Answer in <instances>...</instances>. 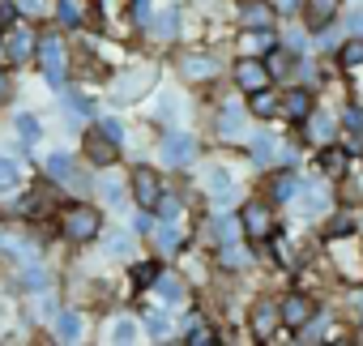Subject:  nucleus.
<instances>
[{
	"label": "nucleus",
	"mask_w": 363,
	"mask_h": 346,
	"mask_svg": "<svg viewBox=\"0 0 363 346\" xmlns=\"http://www.w3.org/2000/svg\"><path fill=\"white\" fill-rule=\"evenodd\" d=\"M329 252H333V269L342 274V282L346 286H359L363 282V244H359V235L350 231V235L329 240Z\"/></svg>",
	"instance_id": "obj_1"
},
{
	"label": "nucleus",
	"mask_w": 363,
	"mask_h": 346,
	"mask_svg": "<svg viewBox=\"0 0 363 346\" xmlns=\"http://www.w3.org/2000/svg\"><path fill=\"white\" fill-rule=\"evenodd\" d=\"M99 227H103V218H99V210H94V206H69V210H65V218H60V231H65L73 244L94 240V235H99Z\"/></svg>",
	"instance_id": "obj_2"
},
{
	"label": "nucleus",
	"mask_w": 363,
	"mask_h": 346,
	"mask_svg": "<svg viewBox=\"0 0 363 346\" xmlns=\"http://www.w3.org/2000/svg\"><path fill=\"white\" fill-rule=\"evenodd\" d=\"M240 227H244L248 240H274V231H278L274 210H269L265 201H248V206L240 210Z\"/></svg>",
	"instance_id": "obj_3"
},
{
	"label": "nucleus",
	"mask_w": 363,
	"mask_h": 346,
	"mask_svg": "<svg viewBox=\"0 0 363 346\" xmlns=\"http://www.w3.org/2000/svg\"><path fill=\"white\" fill-rule=\"evenodd\" d=\"M0 43H5V56H9L13 65H26V60L39 52V39H35V30H30V26H22V22H13V26L5 30V39H0Z\"/></svg>",
	"instance_id": "obj_4"
},
{
	"label": "nucleus",
	"mask_w": 363,
	"mask_h": 346,
	"mask_svg": "<svg viewBox=\"0 0 363 346\" xmlns=\"http://www.w3.org/2000/svg\"><path fill=\"white\" fill-rule=\"evenodd\" d=\"M39 65L48 73L52 86H65V48H60V35H43L39 39Z\"/></svg>",
	"instance_id": "obj_5"
},
{
	"label": "nucleus",
	"mask_w": 363,
	"mask_h": 346,
	"mask_svg": "<svg viewBox=\"0 0 363 346\" xmlns=\"http://www.w3.org/2000/svg\"><path fill=\"white\" fill-rule=\"evenodd\" d=\"M133 193H137V206H141V210H154V206H158L162 180H158L154 167H137V171H133Z\"/></svg>",
	"instance_id": "obj_6"
},
{
	"label": "nucleus",
	"mask_w": 363,
	"mask_h": 346,
	"mask_svg": "<svg viewBox=\"0 0 363 346\" xmlns=\"http://www.w3.org/2000/svg\"><path fill=\"white\" fill-rule=\"evenodd\" d=\"M248 325H252L257 342H269V337H274V329L282 325V308H274V299H257V303H252Z\"/></svg>",
	"instance_id": "obj_7"
},
{
	"label": "nucleus",
	"mask_w": 363,
	"mask_h": 346,
	"mask_svg": "<svg viewBox=\"0 0 363 346\" xmlns=\"http://www.w3.org/2000/svg\"><path fill=\"white\" fill-rule=\"evenodd\" d=\"M274 77H269V69L257 60V56H244L240 65H235V86L240 90H248V94H257V90H265Z\"/></svg>",
	"instance_id": "obj_8"
},
{
	"label": "nucleus",
	"mask_w": 363,
	"mask_h": 346,
	"mask_svg": "<svg viewBox=\"0 0 363 346\" xmlns=\"http://www.w3.org/2000/svg\"><path fill=\"white\" fill-rule=\"evenodd\" d=\"M162 158H167L171 167H189V162L197 158V137H189V133H171V137L162 141Z\"/></svg>",
	"instance_id": "obj_9"
},
{
	"label": "nucleus",
	"mask_w": 363,
	"mask_h": 346,
	"mask_svg": "<svg viewBox=\"0 0 363 346\" xmlns=\"http://www.w3.org/2000/svg\"><path fill=\"white\" fill-rule=\"evenodd\" d=\"M278 43H274V30L269 26H244L240 35V56H269Z\"/></svg>",
	"instance_id": "obj_10"
},
{
	"label": "nucleus",
	"mask_w": 363,
	"mask_h": 346,
	"mask_svg": "<svg viewBox=\"0 0 363 346\" xmlns=\"http://www.w3.org/2000/svg\"><path fill=\"white\" fill-rule=\"evenodd\" d=\"M333 133H337L333 116H325V111H308V120H303V137H308L312 145H329Z\"/></svg>",
	"instance_id": "obj_11"
},
{
	"label": "nucleus",
	"mask_w": 363,
	"mask_h": 346,
	"mask_svg": "<svg viewBox=\"0 0 363 346\" xmlns=\"http://www.w3.org/2000/svg\"><path fill=\"white\" fill-rule=\"evenodd\" d=\"M154 291H158V299H162L167 308H184V299H189L184 278H175V274H158V278H154Z\"/></svg>",
	"instance_id": "obj_12"
},
{
	"label": "nucleus",
	"mask_w": 363,
	"mask_h": 346,
	"mask_svg": "<svg viewBox=\"0 0 363 346\" xmlns=\"http://www.w3.org/2000/svg\"><path fill=\"white\" fill-rule=\"evenodd\" d=\"M86 158H90L94 167H111V162H116V141H111L103 128L90 133V137H86Z\"/></svg>",
	"instance_id": "obj_13"
},
{
	"label": "nucleus",
	"mask_w": 363,
	"mask_h": 346,
	"mask_svg": "<svg viewBox=\"0 0 363 346\" xmlns=\"http://www.w3.org/2000/svg\"><path fill=\"white\" fill-rule=\"evenodd\" d=\"M337 9H342V0H308V5H303V18H308L312 30H325Z\"/></svg>",
	"instance_id": "obj_14"
},
{
	"label": "nucleus",
	"mask_w": 363,
	"mask_h": 346,
	"mask_svg": "<svg viewBox=\"0 0 363 346\" xmlns=\"http://www.w3.org/2000/svg\"><path fill=\"white\" fill-rule=\"evenodd\" d=\"M312 320V299L308 295H291L286 303H282V325L286 329H299V325H308Z\"/></svg>",
	"instance_id": "obj_15"
},
{
	"label": "nucleus",
	"mask_w": 363,
	"mask_h": 346,
	"mask_svg": "<svg viewBox=\"0 0 363 346\" xmlns=\"http://www.w3.org/2000/svg\"><path fill=\"white\" fill-rule=\"evenodd\" d=\"M282 111H286L295 124H303V120H308V111H312V90H286Z\"/></svg>",
	"instance_id": "obj_16"
},
{
	"label": "nucleus",
	"mask_w": 363,
	"mask_h": 346,
	"mask_svg": "<svg viewBox=\"0 0 363 346\" xmlns=\"http://www.w3.org/2000/svg\"><path fill=\"white\" fill-rule=\"evenodd\" d=\"M320 171L325 176H346L350 171V150H337V145H325V154H320Z\"/></svg>",
	"instance_id": "obj_17"
},
{
	"label": "nucleus",
	"mask_w": 363,
	"mask_h": 346,
	"mask_svg": "<svg viewBox=\"0 0 363 346\" xmlns=\"http://www.w3.org/2000/svg\"><path fill=\"white\" fill-rule=\"evenodd\" d=\"M240 22H244V26H269V22H274V9L265 5V0H244Z\"/></svg>",
	"instance_id": "obj_18"
},
{
	"label": "nucleus",
	"mask_w": 363,
	"mask_h": 346,
	"mask_svg": "<svg viewBox=\"0 0 363 346\" xmlns=\"http://www.w3.org/2000/svg\"><path fill=\"white\" fill-rule=\"evenodd\" d=\"M206 180H210V197H214V206H227V201L235 197V184H231V176H227V171H218V167H214Z\"/></svg>",
	"instance_id": "obj_19"
},
{
	"label": "nucleus",
	"mask_w": 363,
	"mask_h": 346,
	"mask_svg": "<svg viewBox=\"0 0 363 346\" xmlns=\"http://www.w3.org/2000/svg\"><path fill=\"white\" fill-rule=\"evenodd\" d=\"M48 171H52L56 180H65V184H77V189H82V176H77V167H73V158H69V154H52V158H48Z\"/></svg>",
	"instance_id": "obj_20"
},
{
	"label": "nucleus",
	"mask_w": 363,
	"mask_h": 346,
	"mask_svg": "<svg viewBox=\"0 0 363 346\" xmlns=\"http://www.w3.org/2000/svg\"><path fill=\"white\" fill-rule=\"evenodd\" d=\"M248 107H252V116H261V120H269V116H278V111H282V103H278V94H274L269 86H265V90H257Z\"/></svg>",
	"instance_id": "obj_21"
},
{
	"label": "nucleus",
	"mask_w": 363,
	"mask_h": 346,
	"mask_svg": "<svg viewBox=\"0 0 363 346\" xmlns=\"http://www.w3.org/2000/svg\"><path fill=\"white\" fill-rule=\"evenodd\" d=\"M103 252H111V257H133V231H107V235H103Z\"/></svg>",
	"instance_id": "obj_22"
},
{
	"label": "nucleus",
	"mask_w": 363,
	"mask_h": 346,
	"mask_svg": "<svg viewBox=\"0 0 363 346\" xmlns=\"http://www.w3.org/2000/svg\"><path fill=\"white\" fill-rule=\"evenodd\" d=\"M214 56H189L184 60V77H193V82H201V77H214Z\"/></svg>",
	"instance_id": "obj_23"
},
{
	"label": "nucleus",
	"mask_w": 363,
	"mask_h": 346,
	"mask_svg": "<svg viewBox=\"0 0 363 346\" xmlns=\"http://www.w3.org/2000/svg\"><path fill=\"white\" fill-rule=\"evenodd\" d=\"M218 133H223L227 141L240 137V103H227V107H223V116H218Z\"/></svg>",
	"instance_id": "obj_24"
},
{
	"label": "nucleus",
	"mask_w": 363,
	"mask_h": 346,
	"mask_svg": "<svg viewBox=\"0 0 363 346\" xmlns=\"http://www.w3.org/2000/svg\"><path fill=\"white\" fill-rule=\"evenodd\" d=\"M150 30H154L158 39H175V30H179V18H175V9H167V13L150 18Z\"/></svg>",
	"instance_id": "obj_25"
},
{
	"label": "nucleus",
	"mask_w": 363,
	"mask_h": 346,
	"mask_svg": "<svg viewBox=\"0 0 363 346\" xmlns=\"http://www.w3.org/2000/svg\"><path fill=\"white\" fill-rule=\"evenodd\" d=\"M265 69H269V77H286L291 69H295V52H269V60H265Z\"/></svg>",
	"instance_id": "obj_26"
},
{
	"label": "nucleus",
	"mask_w": 363,
	"mask_h": 346,
	"mask_svg": "<svg viewBox=\"0 0 363 346\" xmlns=\"http://www.w3.org/2000/svg\"><path fill=\"white\" fill-rule=\"evenodd\" d=\"M56 333H60V342H77V337H82V316H77V312H65V316L56 320Z\"/></svg>",
	"instance_id": "obj_27"
},
{
	"label": "nucleus",
	"mask_w": 363,
	"mask_h": 346,
	"mask_svg": "<svg viewBox=\"0 0 363 346\" xmlns=\"http://www.w3.org/2000/svg\"><path fill=\"white\" fill-rule=\"evenodd\" d=\"M342 69H363V35L359 39H350V43H342Z\"/></svg>",
	"instance_id": "obj_28"
},
{
	"label": "nucleus",
	"mask_w": 363,
	"mask_h": 346,
	"mask_svg": "<svg viewBox=\"0 0 363 346\" xmlns=\"http://www.w3.org/2000/svg\"><path fill=\"white\" fill-rule=\"evenodd\" d=\"M342 120H346V124H342V128H346V133H350V137H354V141H350V145H354V150H359V145H363V111H359V107H346V116H342Z\"/></svg>",
	"instance_id": "obj_29"
},
{
	"label": "nucleus",
	"mask_w": 363,
	"mask_h": 346,
	"mask_svg": "<svg viewBox=\"0 0 363 346\" xmlns=\"http://www.w3.org/2000/svg\"><path fill=\"white\" fill-rule=\"evenodd\" d=\"M354 231V218L350 214H333L329 227H325V240H337V235H350Z\"/></svg>",
	"instance_id": "obj_30"
},
{
	"label": "nucleus",
	"mask_w": 363,
	"mask_h": 346,
	"mask_svg": "<svg viewBox=\"0 0 363 346\" xmlns=\"http://www.w3.org/2000/svg\"><path fill=\"white\" fill-rule=\"evenodd\" d=\"M248 261H252V257H248L244 248H235V240H231V244H223V265H227V269H244Z\"/></svg>",
	"instance_id": "obj_31"
},
{
	"label": "nucleus",
	"mask_w": 363,
	"mask_h": 346,
	"mask_svg": "<svg viewBox=\"0 0 363 346\" xmlns=\"http://www.w3.org/2000/svg\"><path fill=\"white\" fill-rule=\"evenodd\" d=\"M56 13H60V22H65V26H82V5H77V0H60Z\"/></svg>",
	"instance_id": "obj_32"
},
{
	"label": "nucleus",
	"mask_w": 363,
	"mask_h": 346,
	"mask_svg": "<svg viewBox=\"0 0 363 346\" xmlns=\"http://www.w3.org/2000/svg\"><path fill=\"white\" fill-rule=\"evenodd\" d=\"M22 180V171H18V162L13 158H0V189H13Z\"/></svg>",
	"instance_id": "obj_33"
},
{
	"label": "nucleus",
	"mask_w": 363,
	"mask_h": 346,
	"mask_svg": "<svg viewBox=\"0 0 363 346\" xmlns=\"http://www.w3.org/2000/svg\"><path fill=\"white\" fill-rule=\"evenodd\" d=\"M269 193H274V201H291L295 197V176H278Z\"/></svg>",
	"instance_id": "obj_34"
},
{
	"label": "nucleus",
	"mask_w": 363,
	"mask_h": 346,
	"mask_svg": "<svg viewBox=\"0 0 363 346\" xmlns=\"http://www.w3.org/2000/svg\"><path fill=\"white\" fill-rule=\"evenodd\" d=\"M154 278H158V265H150V261L133 265V282H137V286H154Z\"/></svg>",
	"instance_id": "obj_35"
},
{
	"label": "nucleus",
	"mask_w": 363,
	"mask_h": 346,
	"mask_svg": "<svg viewBox=\"0 0 363 346\" xmlns=\"http://www.w3.org/2000/svg\"><path fill=\"white\" fill-rule=\"evenodd\" d=\"M18 133H22V141H39V120L35 116H18Z\"/></svg>",
	"instance_id": "obj_36"
},
{
	"label": "nucleus",
	"mask_w": 363,
	"mask_h": 346,
	"mask_svg": "<svg viewBox=\"0 0 363 346\" xmlns=\"http://www.w3.org/2000/svg\"><path fill=\"white\" fill-rule=\"evenodd\" d=\"M252 154H257V162H274V141L269 137H257L252 141Z\"/></svg>",
	"instance_id": "obj_37"
},
{
	"label": "nucleus",
	"mask_w": 363,
	"mask_h": 346,
	"mask_svg": "<svg viewBox=\"0 0 363 346\" xmlns=\"http://www.w3.org/2000/svg\"><path fill=\"white\" fill-rule=\"evenodd\" d=\"M158 248H162V252H175V248H179V231H175V227H162V231H158Z\"/></svg>",
	"instance_id": "obj_38"
},
{
	"label": "nucleus",
	"mask_w": 363,
	"mask_h": 346,
	"mask_svg": "<svg viewBox=\"0 0 363 346\" xmlns=\"http://www.w3.org/2000/svg\"><path fill=\"white\" fill-rule=\"evenodd\" d=\"M65 107H73V111H90V99L77 94V90H65Z\"/></svg>",
	"instance_id": "obj_39"
},
{
	"label": "nucleus",
	"mask_w": 363,
	"mask_h": 346,
	"mask_svg": "<svg viewBox=\"0 0 363 346\" xmlns=\"http://www.w3.org/2000/svg\"><path fill=\"white\" fill-rule=\"evenodd\" d=\"M103 197H107V206H120L124 201V189L116 180H103Z\"/></svg>",
	"instance_id": "obj_40"
},
{
	"label": "nucleus",
	"mask_w": 363,
	"mask_h": 346,
	"mask_svg": "<svg viewBox=\"0 0 363 346\" xmlns=\"http://www.w3.org/2000/svg\"><path fill=\"white\" fill-rule=\"evenodd\" d=\"M111 337H116V342H137V325H133V320H120Z\"/></svg>",
	"instance_id": "obj_41"
},
{
	"label": "nucleus",
	"mask_w": 363,
	"mask_h": 346,
	"mask_svg": "<svg viewBox=\"0 0 363 346\" xmlns=\"http://www.w3.org/2000/svg\"><path fill=\"white\" fill-rule=\"evenodd\" d=\"M150 18H154V13H150L145 0H133V22H137V26H150Z\"/></svg>",
	"instance_id": "obj_42"
},
{
	"label": "nucleus",
	"mask_w": 363,
	"mask_h": 346,
	"mask_svg": "<svg viewBox=\"0 0 363 346\" xmlns=\"http://www.w3.org/2000/svg\"><path fill=\"white\" fill-rule=\"evenodd\" d=\"M154 210H158L162 218H175V214H179V201H175V197H158V206H154Z\"/></svg>",
	"instance_id": "obj_43"
},
{
	"label": "nucleus",
	"mask_w": 363,
	"mask_h": 346,
	"mask_svg": "<svg viewBox=\"0 0 363 346\" xmlns=\"http://www.w3.org/2000/svg\"><path fill=\"white\" fill-rule=\"evenodd\" d=\"M13 18H18V9L9 5V0H0V30H9V26H13Z\"/></svg>",
	"instance_id": "obj_44"
},
{
	"label": "nucleus",
	"mask_w": 363,
	"mask_h": 346,
	"mask_svg": "<svg viewBox=\"0 0 363 346\" xmlns=\"http://www.w3.org/2000/svg\"><path fill=\"white\" fill-rule=\"evenodd\" d=\"M214 227H218V240H223V244H231V240H235V223H231V218H218Z\"/></svg>",
	"instance_id": "obj_45"
},
{
	"label": "nucleus",
	"mask_w": 363,
	"mask_h": 346,
	"mask_svg": "<svg viewBox=\"0 0 363 346\" xmlns=\"http://www.w3.org/2000/svg\"><path fill=\"white\" fill-rule=\"evenodd\" d=\"M201 342H214V333H210V329H201V325H193V333H189V346H201Z\"/></svg>",
	"instance_id": "obj_46"
},
{
	"label": "nucleus",
	"mask_w": 363,
	"mask_h": 346,
	"mask_svg": "<svg viewBox=\"0 0 363 346\" xmlns=\"http://www.w3.org/2000/svg\"><path fill=\"white\" fill-rule=\"evenodd\" d=\"M99 128H103V133H107V137H111V141H120V124H116V120H103V124H99Z\"/></svg>",
	"instance_id": "obj_47"
},
{
	"label": "nucleus",
	"mask_w": 363,
	"mask_h": 346,
	"mask_svg": "<svg viewBox=\"0 0 363 346\" xmlns=\"http://www.w3.org/2000/svg\"><path fill=\"white\" fill-rule=\"evenodd\" d=\"M13 94V86H9V73H0V103H5Z\"/></svg>",
	"instance_id": "obj_48"
},
{
	"label": "nucleus",
	"mask_w": 363,
	"mask_h": 346,
	"mask_svg": "<svg viewBox=\"0 0 363 346\" xmlns=\"http://www.w3.org/2000/svg\"><path fill=\"white\" fill-rule=\"evenodd\" d=\"M350 30H354V35H363V13H350Z\"/></svg>",
	"instance_id": "obj_49"
},
{
	"label": "nucleus",
	"mask_w": 363,
	"mask_h": 346,
	"mask_svg": "<svg viewBox=\"0 0 363 346\" xmlns=\"http://www.w3.org/2000/svg\"><path fill=\"white\" fill-rule=\"evenodd\" d=\"M18 5H22V9H43L48 0H18Z\"/></svg>",
	"instance_id": "obj_50"
}]
</instances>
